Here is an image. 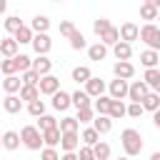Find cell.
I'll return each mask as SVG.
<instances>
[{
    "label": "cell",
    "mask_w": 160,
    "mask_h": 160,
    "mask_svg": "<svg viewBox=\"0 0 160 160\" xmlns=\"http://www.w3.org/2000/svg\"><path fill=\"white\" fill-rule=\"evenodd\" d=\"M120 145H122V150H125L128 158L140 155V152H142V135H140V130L125 128V130L120 132Z\"/></svg>",
    "instance_id": "obj_1"
},
{
    "label": "cell",
    "mask_w": 160,
    "mask_h": 160,
    "mask_svg": "<svg viewBox=\"0 0 160 160\" xmlns=\"http://www.w3.org/2000/svg\"><path fill=\"white\" fill-rule=\"evenodd\" d=\"M138 40H142L150 50H158V52H160V25H155V22H145V25L140 28Z\"/></svg>",
    "instance_id": "obj_2"
},
{
    "label": "cell",
    "mask_w": 160,
    "mask_h": 160,
    "mask_svg": "<svg viewBox=\"0 0 160 160\" xmlns=\"http://www.w3.org/2000/svg\"><path fill=\"white\" fill-rule=\"evenodd\" d=\"M20 142L28 150H40L42 148V132L38 130V125H25L20 130Z\"/></svg>",
    "instance_id": "obj_3"
},
{
    "label": "cell",
    "mask_w": 160,
    "mask_h": 160,
    "mask_svg": "<svg viewBox=\"0 0 160 160\" xmlns=\"http://www.w3.org/2000/svg\"><path fill=\"white\" fill-rule=\"evenodd\" d=\"M148 92H150V85H148L145 80H132V82L128 85V100H130V102H140Z\"/></svg>",
    "instance_id": "obj_4"
},
{
    "label": "cell",
    "mask_w": 160,
    "mask_h": 160,
    "mask_svg": "<svg viewBox=\"0 0 160 160\" xmlns=\"http://www.w3.org/2000/svg\"><path fill=\"white\" fill-rule=\"evenodd\" d=\"M30 45H32L35 55H48V52L52 50V40H50V35H48V32H35Z\"/></svg>",
    "instance_id": "obj_5"
},
{
    "label": "cell",
    "mask_w": 160,
    "mask_h": 160,
    "mask_svg": "<svg viewBox=\"0 0 160 160\" xmlns=\"http://www.w3.org/2000/svg\"><path fill=\"white\" fill-rule=\"evenodd\" d=\"M128 85H130V80L115 78V80H110V85H108V95H110L112 100H125V98H128Z\"/></svg>",
    "instance_id": "obj_6"
},
{
    "label": "cell",
    "mask_w": 160,
    "mask_h": 160,
    "mask_svg": "<svg viewBox=\"0 0 160 160\" xmlns=\"http://www.w3.org/2000/svg\"><path fill=\"white\" fill-rule=\"evenodd\" d=\"M38 90H40V95H52V92H58V90H60V80H58L52 72H48V75H42V78H40Z\"/></svg>",
    "instance_id": "obj_7"
},
{
    "label": "cell",
    "mask_w": 160,
    "mask_h": 160,
    "mask_svg": "<svg viewBox=\"0 0 160 160\" xmlns=\"http://www.w3.org/2000/svg\"><path fill=\"white\" fill-rule=\"evenodd\" d=\"M112 75L115 78H122V80H132L135 78V65L130 60H118L112 65Z\"/></svg>",
    "instance_id": "obj_8"
},
{
    "label": "cell",
    "mask_w": 160,
    "mask_h": 160,
    "mask_svg": "<svg viewBox=\"0 0 160 160\" xmlns=\"http://www.w3.org/2000/svg\"><path fill=\"white\" fill-rule=\"evenodd\" d=\"M60 148H62V152H75L80 148V132H62L60 135Z\"/></svg>",
    "instance_id": "obj_9"
},
{
    "label": "cell",
    "mask_w": 160,
    "mask_h": 160,
    "mask_svg": "<svg viewBox=\"0 0 160 160\" xmlns=\"http://www.w3.org/2000/svg\"><path fill=\"white\" fill-rule=\"evenodd\" d=\"M105 90H108V85H105V80L102 78H90L88 82H85V92L90 95V98H98V95H105Z\"/></svg>",
    "instance_id": "obj_10"
},
{
    "label": "cell",
    "mask_w": 160,
    "mask_h": 160,
    "mask_svg": "<svg viewBox=\"0 0 160 160\" xmlns=\"http://www.w3.org/2000/svg\"><path fill=\"white\" fill-rule=\"evenodd\" d=\"M50 98H52V108H55V110H60V112H65V110L72 105L70 92H65V90H58V92H52Z\"/></svg>",
    "instance_id": "obj_11"
},
{
    "label": "cell",
    "mask_w": 160,
    "mask_h": 160,
    "mask_svg": "<svg viewBox=\"0 0 160 160\" xmlns=\"http://www.w3.org/2000/svg\"><path fill=\"white\" fill-rule=\"evenodd\" d=\"M118 30H120V40H125V42H132V40H138V35H140V28H138L135 22H122Z\"/></svg>",
    "instance_id": "obj_12"
},
{
    "label": "cell",
    "mask_w": 160,
    "mask_h": 160,
    "mask_svg": "<svg viewBox=\"0 0 160 160\" xmlns=\"http://www.w3.org/2000/svg\"><path fill=\"white\" fill-rule=\"evenodd\" d=\"M112 55L118 60H130L132 58V42H125V40H118L112 45Z\"/></svg>",
    "instance_id": "obj_13"
},
{
    "label": "cell",
    "mask_w": 160,
    "mask_h": 160,
    "mask_svg": "<svg viewBox=\"0 0 160 160\" xmlns=\"http://www.w3.org/2000/svg\"><path fill=\"white\" fill-rule=\"evenodd\" d=\"M32 70L42 78V75H48V72L52 70V60H50L48 55H38V58L32 60Z\"/></svg>",
    "instance_id": "obj_14"
},
{
    "label": "cell",
    "mask_w": 160,
    "mask_h": 160,
    "mask_svg": "<svg viewBox=\"0 0 160 160\" xmlns=\"http://www.w3.org/2000/svg\"><path fill=\"white\" fill-rule=\"evenodd\" d=\"M2 110H5L8 115L20 112V110H22V100H20V95H5V100H2Z\"/></svg>",
    "instance_id": "obj_15"
},
{
    "label": "cell",
    "mask_w": 160,
    "mask_h": 160,
    "mask_svg": "<svg viewBox=\"0 0 160 160\" xmlns=\"http://www.w3.org/2000/svg\"><path fill=\"white\" fill-rule=\"evenodd\" d=\"M92 128L100 132V135H108L112 130V118L110 115H95L92 118Z\"/></svg>",
    "instance_id": "obj_16"
},
{
    "label": "cell",
    "mask_w": 160,
    "mask_h": 160,
    "mask_svg": "<svg viewBox=\"0 0 160 160\" xmlns=\"http://www.w3.org/2000/svg\"><path fill=\"white\" fill-rule=\"evenodd\" d=\"M20 145H22V142H20V132H15V130H5V132H2V148H5V150L12 152V150H18Z\"/></svg>",
    "instance_id": "obj_17"
},
{
    "label": "cell",
    "mask_w": 160,
    "mask_h": 160,
    "mask_svg": "<svg viewBox=\"0 0 160 160\" xmlns=\"http://www.w3.org/2000/svg\"><path fill=\"white\" fill-rule=\"evenodd\" d=\"M18 48H20V45H18L15 38H2V40H0V55H2V58H15V55H18Z\"/></svg>",
    "instance_id": "obj_18"
},
{
    "label": "cell",
    "mask_w": 160,
    "mask_h": 160,
    "mask_svg": "<svg viewBox=\"0 0 160 160\" xmlns=\"http://www.w3.org/2000/svg\"><path fill=\"white\" fill-rule=\"evenodd\" d=\"M32 35H35V32H32L30 25H20V28L12 32V38L18 40V45H30V42H32Z\"/></svg>",
    "instance_id": "obj_19"
},
{
    "label": "cell",
    "mask_w": 160,
    "mask_h": 160,
    "mask_svg": "<svg viewBox=\"0 0 160 160\" xmlns=\"http://www.w3.org/2000/svg\"><path fill=\"white\" fill-rule=\"evenodd\" d=\"M105 55H108V45H102L100 40H98L95 45H88V58H90L92 62H100V60H105Z\"/></svg>",
    "instance_id": "obj_20"
},
{
    "label": "cell",
    "mask_w": 160,
    "mask_h": 160,
    "mask_svg": "<svg viewBox=\"0 0 160 160\" xmlns=\"http://www.w3.org/2000/svg\"><path fill=\"white\" fill-rule=\"evenodd\" d=\"M20 88H22V80H20L18 75H5V80H2V90H5L8 95H18Z\"/></svg>",
    "instance_id": "obj_21"
},
{
    "label": "cell",
    "mask_w": 160,
    "mask_h": 160,
    "mask_svg": "<svg viewBox=\"0 0 160 160\" xmlns=\"http://www.w3.org/2000/svg\"><path fill=\"white\" fill-rule=\"evenodd\" d=\"M140 105L145 108V110H150V112H155V110H160V92H155V90H150L142 100H140Z\"/></svg>",
    "instance_id": "obj_22"
},
{
    "label": "cell",
    "mask_w": 160,
    "mask_h": 160,
    "mask_svg": "<svg viewBox=\"0 0 160 160\" xmlns=\"http://www.w3.org/2000/svg\"><path fill=\"white\" fill-rule=\"evenodd\" d=\"M60 128H50V130H42V145L48 148H58L60 145Z\"/></svg>",
    "instance_id": "obj_23"
},
{
    "label": "cell",
    "mask_w": 160,
    "mask_h": 160,
    "mask_svg": "<svg viewBox=\"0 0 160 160\" xmlns=\"http://www.w3.org/2000/svg\"><path fill=\"white\" fill-rule=\"evenodd\" d=\"M90 78H92V70H90L88 65H78V68H72V80H75L78 85H85Z\"/></svg>",
    "instance_id": "obj_24"
},
{
    "label": "cell",
    "mask_w": 160,
    "mask_h": 160,
    "mask_svg": "<svg viewBox=\"0 0 160 160\" xmlns=\"http://www.w3.org/2000/svg\"><path fill=\"white\" fill-rule=\"evenodd\" d=\"M110 95H98V98H92V110L98 112V115H108V110H110Z\"/></svg>",
    "instance_id": "obj_25"
},
{
    "label": "cell",
    "mask_w": 160,
    "mask_h": 160,
    "mask_svg": "<svg viewBox=\"0 0 160 160\" xmlns=\"http://www.w3.org/2000/svg\"><path fill=\"white\" fill-rule=\"evenodd\" d=\"M108 115H110L112 120H120V118L128 115V105H125L122 100H110V110H108Z\"/></svg>",
    "instance_id": "obj_26"
},
{
    "label": "cell",
    "mask_w": 160,
    "mask_h": 160,
    "mask_svg": "<svg viewBox=\"0 0 160 160\" xmlns=\"http://www.w3.org/2000/svg\"><path fill=\"white\" fill-rule=\"evenodd\" d=\"M18 95H20V100H22V102H32V100H38V98H40V90H38V85H22Z\"/></svg>",
    "instance_id": "obj_27"
},
{
    "label": "cell",
    "mask_w": 160,
    "mask_h": 160,
    "mask_svg": "<svg viewBox=\"0 0 160 160\" xmlns=\"http://www.w3.org/2000/svg\"><path fill=\"white\" fill-rule=\"evenodd\" d=\"M70 100H72L75 108H88V105H92V98H90L85 90H75V92H70Z\"/></svg>",
    "instance_id": "obj_28"
},
{
    "label": "cell",
    "mask_w": 160,
    "mask_h": 160,
    "mask_svg": "<svg viewBox=\"0 0 160 160\" xmlns=\"http://www.w3.org/2000/svg\"><path fill=\"white\" fill-rule=\"evenodd\" d=\"M92 152H95V160H110V155H112V150L105 140H98L92 145Z\"/></svg>",
    "instance_id": "obj_29"
},
{
    "label": "cell",
    "mask_w": 160,
    "mask_h": 160,
    "mask_svg": "<svg viewBox=\"0 0 160 160\" xmlns=\"http://www.w3.org/2000/svg\"><path fill=\"white\" fill-rule=\"evenodd\" d=\"M30 28H32V32H48L50 30V18L48 15H35Z\"/></svg>",
    "instance_id": "obj_30"
},
{
    "label": "cell",
    "mask_w": 160,
    "mask_h": 160,
    "mask_svg": "<svg viewBox=\"0 0 160 160\" xmlns=\"http://www.w3.org/2000/svg\"><path fill=\"white\" fill-rule=\"evenodd\" d=\"M118 40H120V30H118L115 25H110V28L100 35V42H102V45H108V48H110V45H115Z\"/></svg>",
    "instance_id": "obj_31"
},
{
    "label": "cell",
    "mask_w": 160,
    "mask_h": 160,
    "mask_svg": "<svg viewBox=\"0 0 160 160\" xmlns=\"http://www.w3.org/2000/svg\"><path fill=\"white\" fill-rule=\"evenodd\" d=\"M68 40H70V48H72V50H88V42H85V35H82V32H80L78 28L72 30V35H70Z\"/></svg>",
    "instance_id": "obj_32"
},
{
    "label": "cell",
    "mask_w": 160,
    "mask_h": 160,
    "mask_svg": "<svg viewBox=\"0 0 160 160\" xmlns=\"http://www.w3.org/2000/svg\"><path fill=\"white\" fill-rule=\"evenodd\" d=\"M140 62H142V68H158V50H142L140 52Z\"/></svg>",
    "instance_id": "obj_33"
},
{
    "label": "cell",
    "mask_w": 160,
    "mask_h": 160,
    "mask_svg": "<svg viewBox=\"0 0 160 160\" xmlns=\"http://www.w3.org/2000/svg\"><path fill=\"white\" fill-rule=\"evenodd\" d=\"M58 128H60V132H78V128H80V122H78V118H62L60 122H58Z\"/></svg>",
    "instance_id": "obj_34"
},
{
    "label": "cell",
    "mask_w": 160,
    "mask_h": 160,
    "mask_svg": "<svg viewBox=\"0 0 160 160\" xmlns=\"http://www.w3.org/2000/svg\"><path fill=\"white\" fill-rule=\"evenodd\" d=\"M80 140H82L85 145H95V142L100 140V132H98V130H95L92 125H88V128H85V130L80 132Z\"/></svg>",
    "instance_id": "obj_35"
},
{
    "label": "cell",
    "mask_w": 160,
    "mask_h": 160,
    "mask_svg": "<svg viewBox=\"0 0 160 160\" xmlns=\"http://www.w3.org/2000/svg\"><path fill=\"white\" fill-rule=\"evenodd\" d=\"M140 18H142L145 22H152V20L158 18V8L150 5V2H142V5H140Z\"/></svg>",
    "instance_id": "obj_36"
},
{
    "label": "cell",
    "mask_w": 160,
    "mask_h": 160,
    "mask_svg": "<svg viewBox=\"0 0 160 160\" xmlns=\"http://www.w3.org/2000/svg\"><path fill=\"white\" fill-rule=\"evenodd\" d=\"M78 122L80 125H88V122H92V118H95V110H92V105H88V108H78Z\"/></svg>",
    "instance_id": "obj_37"
},
{
    "label": "cell",
    "mask_w": 160,
    "mask_h": 160,
    "mask_svg": "<svg viewBox=\"0 0 160 160\" xmlns=\"http://www.w3.org/2000/svg\"><path fill=\"white\" fill-rule=\"evenodd\" d=\"M0 72H2V75H15V72H18L15 58H0Z\"/></svg>",
    "instance_id": "obj_38"
},
{
    "label": "cell",
    "mask_w": 160,
    "mask_h": 160,
    "mask_svg": "<svg viewBox=\"0 0 160 160\" xmlns=\"http://www.w3.org/2000/svg\"><path fill=\"white\" fill-rule=\"evenodd\" d=\"M50 128H58V120H55L52 115H48V112H42V115L38 118V130L42 132V130H50Z\"/></svg>",
    "instance_id": "obj_39"
},
{
    "label": "cell",
    "mask_w": 160,
    "mask_h": 160,
    "mask_svg": "<svg viewBox=\"0 0 160 160\" xmlns=\"http://www.w3.org/2000/svg\"><path fill=\"white\" fill-rule=\"evenodd\" d=\"M20 25H22V20H20L18 15H8V18H5V22H2L5 32H10V35H12V32H15V30H18Z\"/></svg>",
    "instance_id": "obj_40"
},
{
    "label": "cell",
    "mask_w": 160,
    "mask_h": 160,
    "mask_svg": "<svg viewBox=\"0 0 160 160\" xmlns=\"http://www.w3.org/2000/svg\"><path fill=\"white\" fill-rule=\"evenodd\" d=\"M20 80H22V85H38V82H40V75L30 68V70H22V72H20Z\"/></svg>",
    "instance_id": "obj_41"
},
{
    "label": "cell",
    "mask_w": 160,
    "mask_h": 160,
    "mask_svg": "<svg viewBox=\"0 0 160 160\" xmlns=\"http://www.w3.org/2000/svg\"><path fill=\"white\" fill-rule=\"evenodd\" d=\"M142 80L150 85V90H152V85L160 80V68H145V75H142Z\"/></svg>",
    "instance_id": "obj_42"
},
{
    "label": "cell",
    "mask_w": 160,
    "mask_h": 160,
    "mask_svg": "<svg viewBox=\"0 0 160 160\" xmlns=\"http://www.w3.org/2000/svg\"><path fill=\"white\" fill-rule=\"evenodd\" d=\"M15 62H18V72H22V70H30V68H32V58H30V55H22V52H18V55H15Z\"/></svg>",
    "instance_id": "obj_43"
},
{
    "label": "cell",
    "mask_w": 160,
    "mask_h": 160,
    "mask_svg": "<svg viewBox=\"0 0 160 160\" xmlns=\"http://www.w3.org/2000/svg\"><path fill=\"white\" fill-rule=\"evenodd\" d=\"M28 112L32 115V118H40L42 112H45V102L38 98V100H32V102H28Z\"/></svg>",
    "instance_id": "obj_44"
},
{
    "label": "cell",
    "mask_w": 160,
    "mask_h": 160,
    "mask_svg": "<svg viewBox=\"0 0 160 160\" xmlns=\"http://www.w3.org/2000/svg\"><path fill=\"white\" fill-rule=\"evenodd\" d=\"M110 25H112V22H110L108 18H98V20L92 22V32H95V35L100 38V35H102V32H105V30H108Z\"/></svg>",
    "instance_id": "obj_45"
},
{
    "label": "cell",
    "mask_w": 160,
    "mask_h": 160,
    "mask_svg": "<svg viewBox=\"0 0 160 160\" xmlns=\"http://www.w3.org/2000/svg\"><path fill=\"white\" fill-rule=\"evenodd\" d=\"M40 160H60V152L55 148H40Z\"/></svg>",
    "instance_id": "obj_46"
},
{
    "label": "cell",
    "mask_w": 160,
    "mask_h": 160,
    "mask_svg": "<svg viewBox=\"0 0 160 160\" xmlns=\"http://www.w3.org/2000/svg\"><path fill=\"white\" fill-rule=\"evenodd\" d=\"M58 30H60V35H62V38H70V35H72V30H75V25H72L70 20H60V28H58Z\"/></svg>",
    "instance_id": "obj_47"
},
{
    "label": "cell",
    "mask_w": 160,
    "mask_h": 160,
    "mask_svg": "<svg viewBox=\"0 0 160 160\" xmlns=\"http://www.w3.org/2000/svg\"><path fill=\"white\" fill-rule=\"evenodd\" d=\"M142 112H145V108H142L140 102H130V105H128V118H140Z\"/></svg>",
    "instance_id": "obj_48"
},
{
    "label": "cell",
    "mask_w": 160,
    "mask_h": 160,
    "mask_svg": "<svg viewBox=\"0 0 160 160\" xmlns=\"http://www.w3.org/2000/svg\"><path fill=\"white\" fill-rule=\"evenodd\" d=\"M78 160H95L92 145H82V148H80V152H78Z\"/></svg>",
    "instance_id": "obj_49"
},
{
    "label": "cell",
    "mask_w": 160,
    "mask_h": 160,
    "mask_svg": "<svg viewBox=\"0 0 160 160\" xmlns=\"http://www.w3.org/2000/svg\"><path fill=\"white\" fill-rule=\"evenodd\" d=\"M60 160H78V150H75V152H62Z\"/></svg>",
    "instance_id": "obj_50"
},
{
    "label": "cell",
    "mask_w": 160,
    "mask_h": 160,
    "mask_svg": "<svg viewBox=\"0 0 160 160\" xmlns=\"http://www.w3.org/2000/svg\"><path fill=\"white\" fill-rule=\"evenodd\" d=\"M152 125L160 130V110H155V112H152Z\"/></svg>",
    "instance_id": "obj_51"
},
{
    "label": "cell",
    "mask_w": 160,
    "mask_h": 160,
    "mask_svg": "<svg viewBox=\"0 0 160 160\" xmlns=\"http://www.w3.org/2000/svg\"><path fill=\"white\" fill-rule=\"evenodd\" d=\"M5 10H8V0H0V15H2Z\"/></svg>",
    "instance_id": "obj_52"
},
{
    "label": "cell",
    "mask_w": 160,
    "mask_h": 160,
    "mask_svg": "<svg viewBox=\"0 0 160 160\" xmlns=\"http://www.w3.org/2000/svg\"><path fill=\"white\" fill-rule=\"evenodd\" d=\"M145 2H150V5H155V8L160 10V0H145Z\"/></svg>",
    "instance_id": "obj_53"
},
{
    "label": "cell",
    "mask_w": 160,
    "mask_h": 160,
    "mask_svg": "<svg viewBox=\"0 0 160 160\" xmlns=\"http://www.w3.org/2000/svg\"><path fill=\"white\" fill-rule=\"evenodd\" d=\"M150 160H160V150H155V152L150 155Z\"/></svg>",
    "instance_id": "obj_54"
},
{
    "label": "cell",
    "mask_w": 160,
    "mask_h": 160,
    "mask_svg": "<svg viewBox=\"0 0 160 160\" xmlns=\"http://www.w3.org/2000/svg\"><path fill=\"white\" fill-rule=\"evenodd\" d=\"M152 90H155V92H160V80H158V82L152 85Z\"/></svg>",
    "instance_id": "obj_55"
},
{
    "label": "cell",
    "mask_w": 160,
    "mask_h": 160,
    "mask_svg": "<svg viewBox=\"0 0 160 160\" xmlns=\"http://www.w3.org/2000/svg\"><path fill=\"white\" fill-rule=\"evenodd\" d=\"M118 160H130V158H128V155H122V158H118Z\"/></svg>",
    "instance_id": "obj_56"
},
{
    "label": "cell",
    "mask_w": 160,
    "mask_h": 160,
    "mask_svg": "<svg viewBox=\"0 0 160 160\" xmlns=\"http://www.w3.org/2000/svg\"><path fill=\"white\" fill-rule=\"evenodd\" d=\"M158 68H160V52H158Z\"/></svg>",
    "instance_id": "obj_57"
},
{
    "label": "cell",
    "mask_w": 160,
    "mask_h": 160,
    "mask_svg": "<svg viewBox=\"0 0 160 160\" xmlns=\"http://www.w3.org/2000/svg\"><path fill=\"white\" fill-rule=\"evenodd\" d=\"M0 148H2V135H0Z\"/></svg>",
    "instance_id": "obj_58"
},
{
    "label": "cell",
    "mask_w": 160,
    "mask_h": 160,
    "mask_svg": "<svg viewBox=\"0 0 160 160\" xmlns=\"http://www.w3.org/2000/svg\"><path fill=\"white\" fill-rule=\"evenodd\" d=\"M155 20H160V10H158V18H155Z\"/></svg>",
    "instance_id": "obj_59"
},
{
    "label": "cell",
    "mask_w": 160,
    "mask_h": 160,
    "mask_svg": "<svg viewBox=\"0 0 160 160\" xmlns=\"http://www.w3.org/2000/svg\"><path fill=\"white\" fill-rule=\"evenodd\" d=\"M55 2H62V0H55Z\"/></svg>",
    "instance_id": "obj_60"
},
{
    "label": "cell",
    "mask_w": 160,
    "mask_h": 160,
    "mask_svg": "<svg viewBox=\"0 0 160 160\" xmlns=\"http://www.w3.org/2000/svg\"><path fill=\"white\" fill-rule=\"evenodd\" d=\"M0 75H2V72H0Z\"/></svg>",
    "instance_id": "obj_61"
},
{
    "label": "cell",
    "mask_w": 160,
    "mask_h": 160,
    "mask_svg": "<svg viewBox=\"0 0 160 160\" xmlns=\"http://www.w3.org/2000/svg\"><path fill=\"white\" fill-rule=\"evenodd\" d=\"M0 58H2V55H0Z\"/></svg>",
    "instance_id": "obj_62"
}]
</instances>
